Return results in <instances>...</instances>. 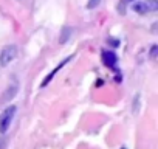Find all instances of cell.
Masks as SVG:
<instances>
[{
	"instance_id": "obj_1",
	"label": "cell",
	"mask_w": 158,
	"mask_h": 149,
	"mask_svg": "<svg viewBox=\"0 0 158 149\" xmlns=\"http://www.w3.org/2000/svg\"><path fill=\"white\" fill-rule=\"evenodd\" d=\"M19 54V50H17V45H5L0 51V67H6L10 65Z\"/></svg>"
},
{
	"instance_id": "obj_2",
	"label": "cell",
	"mask_w": 158,
	"mask_h": 149,
	"mask_svg": "<svg viewBox=\"0 0 158 149\" xmlns=\"http://www.w3.org/2000/svg\"><path fill=\"white\" fill-rule=\"evenodd\" d=\"M16 110H17L16 106H10L0 113V134H5L10 129V126L13 123V118L16 115Z\"/></svg>"
},
{
	"instance_id": "obj_3",
	"label": "cell",
	"mask_w": 158,
	"mask_h": 149,
	"mask_svg": "<svg viewBox=\"0 0 158 149\" xmlns=\"http://www.w3.org/2000/svg\"><path fill=\"white\" fill-rule=\"evenodd\" d=\"M158 10V0H146V2H133V11L138 14H147Z\"/></svg>"
},
{
	"instance_id": "obj_4",
	"label": "cell",
	"mask_w": 158,
	"mask_h": 149,
	"mask_svg": "<svg viewBox=\"0 0 158 149\" xmlns=\"http://www.w3.org/2000/svg\"><path fill=\"white\" fill-rule=\"evenodd\" d=\"M102 62H104L107 67L115 68L116 64H118V56L115 54V51H112V50H106V51H102Z\"/></svg>"
},
{
	"instance_id": "obj_5",
	"label": "cell",
	"mask_w": 158,
	"mask_h": 149,
	"mask_svg": "<svg viewBox=\"0 0 158 149\" xmlns=\"http://www.w3.org/2000/svg\"><path fill=\"white\" fill-rule=\"evenodd\" d=\"M17 90H19V84H17V83H14V84L8 86V89H6V90H5V93L2 95V100H0V103H8L10 100H13V98L16 96Z\"/></svg>"
},
{
	"instance_id": "obj_6",
	"label": "cell",
	"mask_w": 158,
	"mask_h": 149,
	"mask_svg": "<svg viewBox=\"0 0 158 149\" xmlns=\"http://www.w3.org/2000/svg\"><path fill=\"white\" fill-rule=\"evenodd\" d=\"M70 59H71V57H67L65 61H62V62H60V64H59V65H57V67H56V68H54V70H53V71H51V73L48 74V76H47V78H45V79L42 81V86H40V87H47V86H48V84L51 83V79L54 78V74H56V73H57V71H59V70H60L62 67H65V65H67V62H68Z\"/></svg>"
},
{
	"instance_id": "obj_7",
	"label": "cell",
	"mask_w": 158,
	"mask_h": 149,
	"mask_svg": "<svg viewBox=\"0 0 158 149\" xmlns=\"http://www.w3.org/2000/svg\"><path fill=\"white\" fill-rule=\"evenodd\" d=\"M71 33H73L71 27H64L62 31H60V36H59V44H65L71 37Z\"/></svg>"
},
{
	"instance_id": "obj_8",
	"label": "cell",
	"mask_w": 158,
	"mask_h": 149,
	"mask_svg": "<svg viewBox=\"0 0 158 149\" xmlns=\"http://www.w3.org/2000/svg\"><path fill=\"white\" fill-rule=\"evenodd\" d=\"M135 0H121V2L118 3V11L121 13V14H126V8H127V5L129 3H133Z\"/></svg>"
},
{
	"instance_id": "obj_9",
	"label": "cell",
	"mask_w": 158,
	"mask_h": 149,
	"mask_svg": "<svg viewBox=\"0 0 158 149\" xmlns=\"http://www.w3.org/2000/svg\"><path fill=\"white\" fill-rule=\"evenodd\" d=\"M99 3H101V0H89L87 8H89V10H95V8H96Z\"/></svg>"
},
{
	"instance_id": "obj_10",
	"label": "cell",
	"mask_w": 158,
	"mask_h": 149,
	"mask_svg": "<svg viewBox=\"0 0 158 149\" xmlns=\"http://www.w3.org/2000/svg\"><path fill=\"white\" fill-rule=\"evenodd\" d=\"M156 53H158V47L152 45V48H150V59H156Z\"/></svg>"
},
{
	"instance_id": "obj_11",
	"label": "cell",
	"mask_w": 158,
	"mask_h": 149,
	"mask_svg": "<svg viewBox=\"0 0 158 149\" xmlns=\"http://www.w3.org/2000/svg\"><path fill=\"white\" fill-rule=\"evenodd\" d=\"M123 149H126V147H123Z\"/></svg>"
}]
</instances>
